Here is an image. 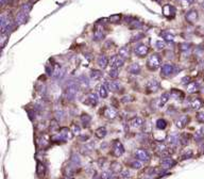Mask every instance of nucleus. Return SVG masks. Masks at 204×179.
I'll use <instances>...</instances> for the list:
<instances>
[{
  "instance_id": "nucleus-47",
  "label": "nucleus",
  "mask_w": 204,
  "mask_h": 179,
  "mask_svg": "<svg viewBox=\"0 0 204 179\" xmlns=\"http://www.w3.org/2000/svg\"><path fill=\"white\" fill-rule=\"evenodd\" d=\"M182 3H184V4H189V3H191L193 1V0H180Z\"/></svg>"
},
{
  "instance_id": "nucleus-45",
  "label": "nucleus",
  "mask_w": 204,
  "mask_h": 179,
  "mask_svg": "<svg viewBox=\"0 0 204 179\" xmlns=\"http://www.w3.org/2000/svg\"><path fill=\"white\" fill-rule=\"evenodd\" d=\"M155 45H156L157 49H164L165 48V43L162 42V41H157Z\"/></svg>"
},
{
  "instance_id": "nucleus-2",
  "label": "nucleus",
  "mask_w": 204,
  "mask_h": 179,
  "mask_svg": "<svg viewBox=\"0 0 204 179\" xmlns=\"http://www.w3.org/2000/svg\"><path fill=\"white\" fill-rule=\"evenodd\" d=\"M147 66L149 69L155 70L161 66V58L159 57V54H152L148 58L147 61Z\"/></svg>"
},
{
  "instance_id": "nucleus-38",
  "label": "nucleus",
  "mask_w": 204,
  "mask_h": 179,
  "mask_svg": "<svg viewBox=\"0 0 204 179\" xmlns=\"http://www.w3.org/2000/svg\"><path fill=\"white\" fill-rule=\"evenodd\" d=\"M191 157H193V150H190V149H188L187 151H185L184 154L182 155V158H183V159H189Z\"/></svg>"
},
{
  "instance_id": "nucleus-43",
  "label": "nucleus",
  "mask_w": 204,
  "mask_h": 179,
  "mask_svg": "<svg viewBox=\"0 0 204 179\" xmlns=\"http://www.w3.org/2000/svg\"><path fill=\"white\" fill-rule=\"evenodd\" d=\"M71 129H73V133H75V134H79L80 133V131H81V130H80V127H79L78 125H76V124L73 125Z\"/></svg>"
},
{
  "instance_id": "nucleus-26",
  "label": "nucleus",
  "mask_w": 204,
  "mask_h": 179,
  "mask_svg": "<svg viewBox=\"0 0 204 179\" xmlns=\"http://www.w3.org/2000/svg\"><path fill=\"white\" fill-rule=\"evenodd\" d=\"M119 56L123 59H127L129 56H130V48L128 46H123L119 49Z\"/></svg>"
},
{
  "instance_id": "nucleus-16",
  "label": "nucleus",
  "mask_w": 204,
  "mask_h": 179,
  "mask_svg": "<svg viewBox=\"0 0 204 179\" xmlns=\"http://www.w3.org/2000/svg\"><path fill=\"white\" fill-rule=\"evenodd\" d=\"M169 98H170V93H164L162 94V96L159 97V101H157V107L159 108H162L166 105L168 100H169Z\"/></svg>"
},
{
  "instance_id": "nucleus-25",
  "label": "nucleus",
  "mask_w": 204,
  "mask_h": 179,
  "mask_svg": "<svg viewBox=\"0 0 204 179\" xmlns=\"http://www.w3.org/2000/svg\"><path fill=\"white\" fill-rule=\"evenodd\" d=\"M98 92H99V96H100L101 98H106L107 97V91H109V89L106 87L105 84H101L100 87H98Z\"/></svg>"
},
{
  "instance_id": "nucleus-18",
  "label": "nucleus",
  "mask_w": 204,
  "mask_h": 179,
  "mask_svg": "<svg viewBox=\"0 0 204 179\" xmlns=\"http://www.w3.org/2000/svg\"><path fill=\"white\" fill-rule=\"evenodd\" d=\"M60 133L62 134V137H63V139H64V141L66 142V141L70 140L71 137H73V133L71 130H69L68 128H62L61 129V131H60Z\"/></svg>"
},
{
  "instance_id": "nucleus-7",
  "label": "nucleus",
  "mask_w": 204,
  "mask_h": 179,
  "mask_svg": "<svg viewBox=\"0 0 204 179\" xmlns=\"http://www.w3.org/2000/svg\"><path fill=\"white\" fill-rule=\"evenodd\" d=\"M135 157H136L138 160L145 161V162H147V161L150 160V156H149L147 150H145V149H137V150L135 151Z\"/></svg>"
},
{
  "instance_id": "nucleus-15",
  "label": "nucleus",
  "mask_w": 204,
  "mask_h": 179,
  "mask_svg": "<svg viewBox=\"0 0 204 179\" xmlns=\"http://www.w3.org/2000/svg\"><path fill=\"white\" fill-rule=\"evenodd\" d=\"M170 96L173 99H176V100H183L184 99V93L181 92V91H179V90H176V89H172L170 91Z\"/></svg>"
},
{
  "instance_id": "nucleus-13",
  "label": "nucleus",
  "mask_w": 204,
  "mask_h": 179,
  "mask_svg": "<svg viewBox=\"0 0 204 179\" xmlns=\"http://www.w3.org/2000/svg\"><path fill=\"white\" fill-rule=\"evenodd\" d=\"M188 116L187 115H182V116H180L178 120H176V127L178 128H180V129H183L184 128L186 125H187V123H188Z\"/></svg>"
},
{
  "instance_id": "nucleus-9",
  "label": "nucleus",
  "mask_w": 204,
  "mask_h": 179,
  "mask_svg": "<svg viewBox=\"0 0 204 179\" xmlns=\"http://www.w3.org/2000/svg\"><path fill=\"white\" fill-rule=\"evenodd\" d=\"M103 115L106 118H109V120H114L117 116V111L114 108H112V107H106L105 109L103 110Z\"/></svg>"
},
{
  "instance_id": "nucleus-21",
  "label": "nucleus",
  "mask_w": 204,
  "mask_h": 179,
  "mask_svg": "<svg viewBox=\"0 0 204 179\" xmlns=\"http://www.w3.org/2000/svg\"><path fill=\"white\" fill-rule=\"evenodd\" d=\"M97 63H98L99 66L103 69V68H105L106 66H107V64H109V59L106 58L105 56H99L98 57V60H97Z\"/></svg>"
},
{
  "instance_id": "nucleus-42",
  "label": "nucleus",
  "mask_w": 204,
  "mask_h": 179,
  "mask_svg": "<svg viewBox=\"0 0 204 179\" xmlns=\"http://www.w3.org/2000/svg\"><path fill=\"white\" fill-rule=\"evenodd\" d=\"M111 177H112V173L109 172H103L101 174V179H111Z\"/></svg>"
},
{
  "instance_id": "nucleus-34",
  "label": "nucleus",
  "mask_w": 204,
  "mask_h": 179,
  "mask_svg": "<svg viewBox=\"0 0 204 179\" xmlns=\"http://www.w3.org/2000/svg\"><path fill=\"white\" fill-rule=\"evenodd\" d=\"M204 137V128H200L198 131L195 133V140L196 141H201Z\"/></svg>"
},
{
  "instance_id": "nucleus-14",
  "label": "nucleus",
  "mask_w": 204,
  "mask_h": 179,
  "mask_svg": "<svg viewBox=\"0 0 204 179\" xmlns=\"http://www.w3.org/2000/svg\"><path fill=\"white\" fill-rule=\"evenodd\" d=\"M134 51H135V53H136L137 56L144 57V56H146V54L148 53L149 49H148V47H147L146 45H138L137 47H135Z\"/></svg>"
},
{
  "instance_id": "nucleus-6",
  "label": "nucleus",
  "mask_w": 204,
  "mask_h": 179,
  "mask_svg": "<svg viewBox=\"0 0 204 179\" xmlns=\"http://www.w3.org/2000/svg\"><path fill=\"white\" fill-rule=\"evenodd\" d=\"M111 66L112 68H118V67H120L123 65L124 63V59L121 58L120 56H114L112 57V59H111Z\"/></svg>"
},
{
  "instance_id": "nucleus-19",
  "label": "nucleus",
  "mask_w": 204,
  "mask_h": 179,
  "mask_svg": "<svg viewBox=\"0 0 204 179\" xmlns=\"http://www.w3.org/2000/svg\"><path fill=\"white\" fill-rule=\"evenodd\" d=\"M154 148H155V150L159 153V155L163 154L164 151L168 150L167 146H166L165 144H164V143H162V142H155V143H154Z\"/></svg>"
},
{
  "instance_id": "nucleus-10",
  "label": "nucleus",
  "mask_w": 204,
  "mask_h": 179,
  "mask_svg": "<svg viewBox=\"0 0 204 179\" xmlns=\"http://www.w3.org/2000/svg\"><path fill=\"white\" fill-rule=\"evenodd\" d=\"M147 89H148L150 92H156L159 89V82L157 81L156 79H151V80H149L148 83H147Z\"/></svg>"
},
{
  "instance_id": "nucleus-48",
  "label": "nucleus",
  "mask_w": 204,
  "mask_h": 179,
  "mask_svg": "<svg viewBox=\"0 0 204 179\" xmlns=\"http://www.w3.org/2000/svg\"><path fill=\"white\" fill-rule=\"evenodd\" d=\"M6 0H1V4H6Z\"/></svg>"
},
{
  "instance_id": "nucleus-24",
  "label": "nucleus",
  "mask_w": 204,
  "mask_h": 179,
  "mask_svg": "<svg viewBox=\"0 0 204 179\" xmlns=\"http://www.w3.org/2000/svg\"><path fill=\"white\" fill-rule=\"evenodd\" d=\"M26 20H27V13H25V12H20V13H18L16 16V22L18 24V25H21V24H25Z\"/></svg>"
},
{
  "instance_id": "nucleus-22",
  "label": "nucleus",
  "mask_w": 204,
  "mask_h": 179,
  "mask_svg": "<svg viewBox=\"0 0 204 179\" xmlns=\"http://www.w3.org/2000/svg\"><path fill=\"white\" fill-rule=\"evenodd\" d=\"M197 18H198V13H197V11H195V10H191V11H189L187 14H186V19L189 22L196 21Z\"/></svg>"
},
{
  "instance_id": "nucleus-11",
  "label": "nucleus",
  "mask_w": 204,
  "mask_h": 179,
  "mask_svg": "<svg viewBox=\"0 0 204 179\" xmlns=\"http://www.w3.org/2000/svg\"><path fill=\"white\" fill-rule=\"evenodd\" d=\"M10 25H11V21H10V18L6 15H2L1 16V30H2V34L6 33V31L9 30L10 28Z\"/></svg>"
},
{
  "instance_id": "nucleus-35",
  "label": "nucleus",
  "mask_w": 204,
  "mask_h": 179,
  "mask_svg": "<svg viewBox=\"0 0 204 179\" xmlns=\"http://www.w3.org/2000/svg\"><path fill=\"white\" fill-rule=\"evenodd\" d=\"M161 34L165 37V39H166V41H168V42H172V41H173V35H172V34H170V32L165 31V32H162Z\"/></svg>"
},
{
  "instance_id": "nucleus-8",
  "label": "nucleus",
  "mask_w": 204,
  "mask_h": 179,
  "mask_svg": "<svg viewBox=\"0 0 204 179\" xmlns=\"http://www.w3.org/2000/svg\"><path fill=\"white\" fill-rule=\"evenodd\" d=\"M176 161H174L172 158L170 157H166V158H163L162 161H161V165H162V168L164 170H167V168H172L173 165H176Z\"/></svg>"
},
{
  "instance_id": "nucleus-4",
  "label": "nucleus",
  "mask_w": 204,
  "mask_h": 179,
  "mask_svg": "<svg viewBox=\"0 0 204 179\" xmlns=\"http://www.w3.org/2000/svg\"><path fill=\"white\" fill-rule=\"evenodd\" d=\"M173 72H174L173 64H171V63H167V64L163 65L161 75H162L163 77H169L170 75H172V73H173Z\"/></svg>"
},
{
  "instance_id": "nucleus-36",
  "label": "nucleus",
  "mask_w": 204,
  "mask_h": 179,
  "mask_svg": "<svg viewBox=\"0 0 204 179\" xmlns=\"http://www.w3.org/2000/svg\"><path fill=\"white\" fill-rule=\"evenodd\" d=\"M109 77L113 79H116L118 77V75H119V73H118V68H111V70H109Z\"/></svg>"
},
{
  "instance_id": "nucleus-28",
  "label": "nucleus",
  "mask_w": 204,
  "mask_h": 179,
  "mask_svg": "<svg viewBox=\"0 0 204 179\" xmlns=\"http://www.w3.org/2000/svg\"><path fill=\"white\" fill-rule=\"evenodd\" d=\"M102 76H103V74L101 73L100 70H92V73H90V78L92 79V80H100L101 78H102Z\"/></svg>"
},
{
  "instance_id": "nucleus-33",
  "label": "nucleus",
  "mask_w": 204,
  "mask_h": 179,
  "mask_svg": "<svg viewBox=\"0 0 204 179\" xmlns=\"http://www.w3.org/2000/svg\"><path fill=\"white\" fill-rule=\"evenodd\" d=\"M106 135V129L104 127H101L96 130V137H99V139H103Z\"/></svg>"
},
{
  "instance_id": "nucleus-1",
  "label": "nucleus",
  "mask_w": 204,
  "mask_h": 179,
  "mask_svg": "<svg viewBox=\"0 0 204 179\" xmlns=\"http://www.w3.org/2000/svg\"><path fill=\"white\" fill-rule=\"evenodd\" d=\"M78 84L76 82H71L67 85L66 90H65V95H66V98L68 100H73V98L76 97L77 93H78Z\"/></svg>"
},
{
  "instance_id": "nucleus-40",
  "label": "nucleus",
  "mask_w": 204,
  "mask_h": 179,
  "mask_svg": "<svg viewBox=\"0 0 204 179\" xmlns=\"http://www.w3.org/2000/svg\"><path fill=\"white\" fill-rule=\"evenodd\" d=\"M120 170H121V168H120V164H119V163H117V162L113 163V165H112V171L113 172H116V173H118Z\"/></svg>"
},
{
  "instance_id": "nucleus-32",
  "label": "nucleus",
  "mask_w": 204,
  "mask_h": 179,
  "mask_svg": "<svg viewBox=\"0 0 204 179\" xmlns=\"http://www.w3.org/2000/svg\"><path fill=\"white\" fill-rule=\"evenodd\" d=\"M102 37H103V29H102V27H100V26H97V28H96V31H95V39L99 41V39H101Z\"/></svg>"
},
{
  "instance_id": "nucleus-30",
  "label": "nucleus",
  "mask_w": 204,
  "mask_h": 179,
  "mask_svg": "<svg viewBox=\"0 0 204 179\" xmlns=\"http://www.w3.org/2000/svg\"><path fill=\"white\" fill-rule=\"evenodd\" d=\"M129 72L131 74H134V75H137V74L140 73V66L138 63H134V64H132L131 67L129 68Z\"/></svg>"
},
{
  "instance_id": "nucleus-27",
  "label": "nucleus",
  "mask_w": 204,
  "mask_h": 179,
  "mask_svg": "<svg viewBox=\"0 0 204 179\" xmlns=\"http://www.w3.org/2000/svg\"><path fill=\"white\" fill-rule=\"evenodd\" d=\"M199 90V87H198V84H197V82L193 81V82H189V83L187 84V92L188 93H196L197 91Z\"/></svg>"
},
{
  "instance_id": "nucleus-49",
  "label": "nucleus",
  "mask_w": 204,
  "mask_h": 179,
  "mask_svg": "<svg viewBox=\"0 0 204 179\" xmlns=\"http://www.w3.org/2000/svg\"><path fill=\"white\" fill-rule=\"evenodd\" d=\"M64 179H73V178H71L70 176H66V177H64Z\"/></svg>"
},
{
  "instance_id": "nucleus-20",
  "label": "nucleus",
  "mask_w": 204,
  "mask_h": 179,
  "mask_svg": "<svg viewBox=\"0 0 204 179\" xmlns=\"http://www.w3.org/2000/svg\"><path fill=\"white\" fill-rule=\"evenodd\" d=\"M104 84H105L106 87L109 90H111V91H117V90L120 89V83H119V81H112V82L106 81V82H104Z\"/></svg>"
},
{
  "instance_id": "nucleus-3",
  "label": "nucleus",
  "mask_w": 204,
  "mask_h": 179,
  "mask_svg": "<svg viewBox=\"0 0 204 179\" xmlns=\"http://www.w3.org/2000/svg\"><path fill=\"white\" fill-rule=\"evenodd\" d=\"M83 104H85L86 106L90 107H95L96 105L98 104V98L95 93H88L86 95L84 96L83 99Z\"/></svg>"
},
{
  "instance_id": "nucleus-50",
  "label": "nucleus",
  "mask_w": 204,
  "mask_h": 179,
  "mask_svg": "<svg viewBox=\"0 0 204 179\" xmlns=\"http://www.w3.org/2000/svg\"><path fill=\"white\" fill-rule=\"evenodd\" d=\"M202 8L204 9V1H203V3H202Z\"/></svg>"
},
{
  "instance_id": "nucleus-29",
  "label": "nucleus",
  "mask_w": 204,
  "mask_h": 179,
  "mask_svg": "<svg viewBox=\"0 0 204 179\" xmlns=\"http://www.w3.org/2000/svg\"><path fill=\"white\" fill-rule=\"evenodd\" d=\"M36 173L38 176H44L46 173V168L45 165L42 162H37V168H36Z\"/></svg>"
},
{
  "instance_id": "nucleus-44",
  "label": "nucleus",
  "mask_w": 204,
  "mask_h": 179,
  "mask_svg": "<svg viewBox=\"0 0 204 179\" xmlns=\"http://www.w3.org/2000/svg\"><path fill=\"white\" fill-rule=\"evenodd\" d=\"M31 8H32V6H31L30 3H27V4H25V6H23V12H25V13H29L31 10Z\"/></svg>"
},
{
  "instance_id": "nucleus-31",
  "label": "nucleus",
  "mask_w": 204,
  "mask_h": 179,
  "mask_svg": "<svg viewBox=\"0 0 204 179\" xmlns=\"http://www.w3.org/2000/svg\"><path fill=\"white\" fill-rule=\"evenodd\" d=\"M156 128L159 129V130H164V129L167 127V122H166L164 118H159V120H156Z\"/></svg>"
},
{
  "instance_id": "nucleus-39",
  "label": "nucleus",
  "mask_w": 204,
  "mask_h": 179,
  "mask_svg": "<svg viewBox=\"0 0 204 179\" xmlns=\"http://www.w3.org/2000/svg\"><path fill=\"white\" fill-rule=\"evenodd\" d=\"M81 120H82V122H83L84 124H88L92 118H90V116L88 114H83L81 116Z\"/></svg>"
},
{
  "instance_id": "nucleus-46",
  "label": "nucleus",
  "mask_w": 204,
  "mask_h": 179,
  "mask_svg": "<svg viewBox=\"0 0 204 179\" xmlns=\"http://www.w3.org/2000/svg\"><path fill=\"white\" fill-rule=\"evenodd\" d=\"M121 177H122V178H128V177H130V172H129L128 170H123V171L121 172Z\"/></svg>"
},
{
  "instance_id": "nucleus-12",
  "label": "nucleus",
  "mask_w": 204,
  "mask_h": 179,
  "mask_svg": "<svg viewBox=\"0 0 204 179\" xmlns=\"http://www.w3.org/2000/svg\"><path fill=\"white\" fill-rule=\"evenodd\" d=\"M202 105H203V102H202V100L201 99H199V98H193V99L188 102V106H189L193 110H199L200 108H202Z\"/></svg>"
},
{
  "instance_id": "nucleus-37",
  "label": "nucleus",
  "mask_w": 204,
  "mask_h": 179,
  "mask_svg": "<svg viewBox=\"0 0 204 179\" xmlns=\"http://www.w3.org/2000/svg\"><path fill=\"white\" fill-rule=\"evenodd\" d=\"M131 166L132 168H143V164H141V162L140 161H138V160H133L131 162Z\"/></svg>"
},
{
  "instance_id": "nucleus-23",
  "label": "nucleus",
  "mask_w": 204,
  "mask_h": 179,
  "mask_svg": "<svg viewBox=\"0 0 204 179\" xmlns=\"http://www.w3.org/2000/svg\"><path fill=\"white\" fill-rule=\"evenodd\" d=\"M180 142V137L176 133H172L169 135V144L171 146H176Z\"/></svg>"
},
{
  "instance_id": "nucleus-5",
  "label": "nucleus",
  "mask_w": 204,
  "mask_h": 179,
  "mask_svg": "<svg viewBox=\"0 0 204 179\" xmlns=\"http://www.w3.org/2000/svg\"><path fill=\"white\" fill-rule=\"evenodd\" d=\"M124 153V148H123L122 144L119 141H115L114 145H113V154L116 157L122 156V154Z\"/></svg>"
},
{
  "instance_id": "nucleus-17",
  "label": "nucleus",
  "mask_w": 204,
  "mask_h": 179,
  "mask_svg": "<svg viewBox=\"0 0 204 179\" xmlns=\"http://www.w3.org/2000/svg\"><path fill=\"white\" fill-rule=\"evenodd\" d=\"M143 124H144L143 118L139 117V116H135V117H133L130 120V125L133 128H139V127L143 126Z\"/></svg>"
},
{
  "instance_id": "nucleus-41",
  "label": "nucleus",
  "mask_w": 204,
  "mask_h": 179,
  "mask_svg": "<svg viewBox=\"0 0 204 179\" xmlns=\"http://www.w3.org/2000/svg\"><path fill=\"white\" fill-rule=\"evenodd\" d=\"M197 120L199 123H204V111L203 112H199L197 114Z\"/></svg>"
}]
</instances>
